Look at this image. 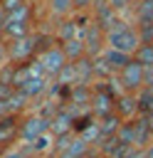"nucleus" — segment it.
I'll list each match as a JSON object with an SVG mask.
<instances>
[{
  "instance_id": "1",
  "label": "nucleus",
  "mask_w": 153,
  "mask_h": 158,
  "mask_svg": "<svg viewBox=\"0 0 153 158\" xmlns=\"http://www.w3.org/2000/svg\"><path fill=\"white\" fill-rule=\"evenodd\" d=\"M116 79H118V84L123 86V91H141L143 86H148L146 81H148V67H143L141 62H136L133 57H131V62H126L118 72H116Z\"/></svg>"
},
{
  "instance_id": "2",
  "label": "nucleus",
  "mask_w": 153,
  "mask_h": 158,
  "mask_svg": "<svg viewBox=\"0 0 153 158\" xmlns=\"http://www.w3.org/2000/svg\"><path fill=\"white\" fill-rule=\"evenodd\" d=\"M32 32V2H27L22 10L7 15L5 25H2V35L5 40H15V37H25Z\"/></svg>"
},
{
  "instance_id": "3",
  "label": "nucleus",
  "mask_w": 153,
  "mask_h": 158,
  "mask_svg": "<svg viewBox=\"0 0 153 158\" xmlns=\"http://www.w3.org/2000/svg\"><path fill=\"white\" fill-rule=\"evenodd\" d=\"M47 131H49V116H44L42 111L22 114V121H20V141H25V146L32 143L35 138H39Z\"/></svg>"
},
{
  "instance_id": "4",
  "label": "nucleus",
  "mask_w": 153,
  "mask_h": 158,
  "mask_svg": "<svg viewBox=\"0 0 153 158\" xmlns=\"http://www.w3.org/2000/svg\"><path fill=\"white\" fill-rule=\"evenodd\" d=\"M37 42H39V35H25V37H15L7 42V59L12 64H20V62H27L35 57V49H37Z\"/></svg>"
},
{
  "instance_id": "5",
  "label": "nucleus",
  "mask_w": 153,
  "mask_h": 158,
  "mask_svg": "<svg viewBox=\"0 0 153 158\" xmlns=\"http://www.w3.org/2000/svg\"><path fill=\"white\" fill-rule=\"evenodd\" d=\"M37 57H39V62L44 64V69H47V74H49L52 79H54V77L69 64V57H67L62 42H59V44H49V47H44Z\"/></svg>"
},
{
  "instance_id": "6",
  "label": "nucleus",
  "mask_w": 153,
  "mask_h": 158,
  "mask_svg": "<svg viewBox=\"0 0 153 158\" xmlns=\"http://www.w3.org/2000/svg\"><path fill=\"white\" fill-rule=\"evenodd\" d=\"M20 121H22V114L17 111H10L0 118V146L10 148L15 141H20Z\"/></svg>"
},
{
  "instance_id": "7",
  "label": "nucleus",
  "mask_w": 153,
  "mask_h": 158,
  "mask_svg": "<svg viewBox=\"0 0 153 158\" xmlns=\"http://www.w3.org/2000/svg\"><path fill=\"white\" fill-rule=\"evenodd\" d=\"M74 128V114L67 111V109H57L52 116H49V133L57 138V136H64V133H72Z\"/></svg>"
},
{
  "instance_id": "8",
  "label": "nucleus",
  "mask_w": 153,
  "mask_h": 158,
  "mask_svg": "<svg viewBox=\"0 0 153 158\" xmlns=\"http://www.w3.org/2000/svg\"><path fill=\"white\" fill-rule=\"evenodd\" d=\"M91 99H94V86L91 84H86V81L69 84V101L74 106H91Z\"/></svg>"
},
{
  "instance_id": "9",
  "label": "nucleus",
  "mask_w": 153,
  "mask_h": 158,
  "mask_svg": "<svg viewBox=\"0 0 153 158\" xmlns=\"http://www.w3.org/2000/svg\"><path fill=\"white\" fill-rule=\"evenodd\" d=\"M114 111H116L123 121L133 118V114L138 111V96H136L133 91H123V94H118V96H116V106H114Z\"/></svg>"
},
{
  "instance_id": "10",
  "label": "nucleus",
  "mask_w": 153,
  "mask_h": 158,
  "mask_svg": "<svg viewBox=\"0 0 153 158\" xmlns=\"http://www.w3.org/2000/svg\"><path fill=\"white\" fill-rule=\"evenodd\" d=\"M49 79H52V77H30L20 89H22L30 99H39V96H44V94L49 91Z\"/></svg>"
},
{
  "instance_id": "11",
  "label": "nucleus",
  "mask_w": 153,
  "mask_h": 158,
  "mask_svg": "<svg viewBox=\"0 0 153 158\" xmlns=\"http://www.w3.org/2000/svg\"><path fill=\"white\" fill-rule=\"evenodd\" d=\"M79 30L81 25L76 22V17H62V22L57 25V42H67V40H74L79 37Z\"/></svg>"
},
{
  "instance_id": "12",
  "label": "nucleus",
  "mask_w": 153,
  "mask_h": 158,
  "mask_svg": "<svg viewBox=\"0 0 153 158\" xmlns=\"http://www.w3.org/2000/svg\"><path fill=\"white\" fill-rule=\"evenodd\" d=\"M101 57H104L106 67L111 69V74L118 72L126 62H131V54H126V52H121V49H114V47H106V49L101 52Z\"/></svg>"
},
{
  "instance_id": "13",
  "label": "nucleus",
  "mask_w": 153,
  "mask_h": 158,
  "mask_svg": "<svg viewBox=\"0 0 153 158\" xmlns=\"http://www.w3.org/2000/svg\"><path fill=\"white\" fill-rule=\"evenodd\" d=\"M47 10H49V15H54V17H69L72 12H76V5H74V0H47Z\"/></svg>"
},
{
  "instance_id": "14",
  "label": "nucleus",
  "mask_w": 153,
  "mask_h": 158,
  "mask_svg": "<svg viewBox=\"0 0 153 158\" xmlns=\"http://www.w3.org/2000/svg\"><path fill=\"white\" fill-rule=\"evenodd\" d=\"M62 47H64V52H67L69 62H76V59H81L84 54H89V52H86V44H84V40H81V37L67 40V42H62Z\"/></svg>"
},
{
  "instance_id": "15",
  "label": "nucleus",
  "mask_w": 153,
  "mask_h": 158,
  "mask_svg": "<svg viewBox=\"0 0 153 158\" xmlns=\"http://www.w3.org/2000/svg\"><path fill=\"white\" fill-rule=\"evenodd\" d=\"M133 59H136V62H141L143 67L153 69V42H141V44H138V49L133 52Z\"/></svg>"
},
{
  "instance_id": "16",
  "label": "nucleus",
  "mask_w": 153,
  "mask_h": 158,
  "mask_svg": "<svg viewBox=\"0 0 153 158\" xmlns=\"http://www.w3.org/2000/svg\"><path fill=\"white\" fill-rule=\"evenodd\" d=\"M30 77H32V74H30V64H27V62H20V64L12 67V79H10V81L15 84V89H20Z\"/></svg>"
},
{
  "instance_id": "17",
  "label": "nucleus",
  "mask_w": 153,
  "mask_h": 158,
  "mask_svg": "<svg viewBox=\"0 0 153 158\" xmlns=\"http://www.w3.org/2000/svg\"><path fill=\"white\" fill-rule=\"evenodd\" d=\"M136 22H153V0L136 2Z\"/></svg>"
},
{
  "instance_id": "18",
  "label": "nucleus",
  "mask_w": 153,
  "mask_h": 158,
  "mask_svg": "<svg viewBox=\"0 0 153 158\" xmlns=\"http://www.w3.org/2000/svg\"><path fill=\"white\" fill-rule=\"evenodd\" d=\"M12 94H15V84H12V81H7V79H0V99H2V101H7Z\"/></svg>"
},
{
  "instance_id": "19",
  "label": "nucleus",
  "mask_w": 153,
  "mask_h": 158,
  "mask_svg": "<svg viewBox=\"0 0 153 158\" xmlns=\"http://www.w3.org/2000/svg\"><path fill=\"white\" fill-rule=\"evenodd\" d=\"M106 2H109V5H111L116 12H123V10H126V7H128L133 0H106Z\"/></svg>"
},
{
  "instance_id": "20",
  "label": "nucleus",
  "mask_w": 153,
  "mask_h": 158,
  "mask_svg": "<svg viewBox=\"0 0 153 158\" xmlns=\"http://www.w3.org/2000/svg\"><path fill=\"white\" fill-rule=\"evenodd\" d=\"M2 158H25V151L22 148H5V153H2Z\"/></svg>"
},
{
  "instance_id": "21",
  "label": "nucleus",
  "mask_w": 153,
  "mask_h": 158,
  "mask_svg": "<svg viewBox=\"0 0 153 158\" xmlns=\"http://www.w3.org/2000/svg\"><path fill=\"white\" fill-rule=\"evenodd\" d=\"M5 114H10V104H7V101H2V99H0V118H2V116H5Z\"/></svg>"
},
{
  "instance_id": "22",
  "label": "nucleus",
  "mask_w": 153,
  "mask_h": 158,
  "mask_svg": "<svg viewBox=\"0 0 153 158\" xmlns=\"http://www.w3.org/2000/svg\"><path fill=\"white\" fill-rule=\"evenodd\" d=\"M146 158H153V146H151V148H146Z\"/></svg>"
},
{
  "instance_id": "23",
  "label": "nucleus",
  "mask_w": 153,
  "mask_h": 158,
  "mask_svg": "<svg viewBox=\"0 0 153 158\" xmlns=\"http://www.w3.org/2000/svg\"><path fill=\"white\" fill-rule=\"evenodd\" d=\"M2 153H5V146H0V158H2Z\"/></svg>"
}]
</instances>
